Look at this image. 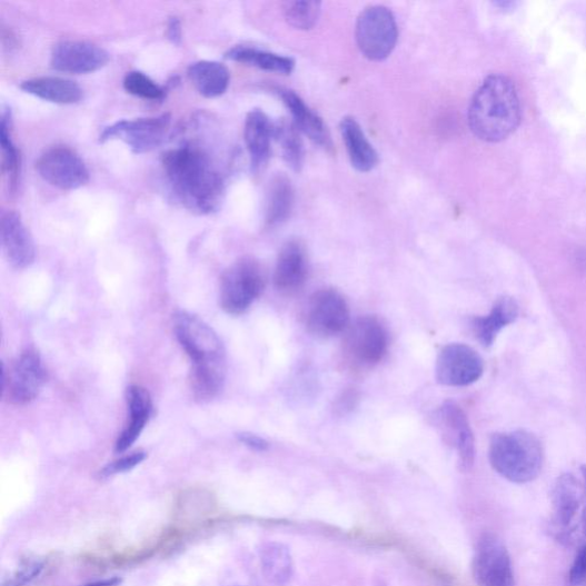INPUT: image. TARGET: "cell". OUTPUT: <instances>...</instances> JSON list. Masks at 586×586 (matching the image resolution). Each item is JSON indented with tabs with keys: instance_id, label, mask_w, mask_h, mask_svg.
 <instances>
[{
	"instance_id": "8992f818",
	"label": "cell",
	"mask_w": 586,
	"mask_h": 586,
	"mask_svg": "<svg viewBox=\"0 0 586 586\" xmlns=\"http://www.w3.org/2000/svg\"><path fill=\"white\" fill-rule=\"evenodd\" d=\"M266 285L261 265L246 257L224 271L220 280L219 302L229 316H242L261 296Z\"/></svg>"
},
{
	"instance_id": "484cf974",
	"label": "cell",
	"mask_w": 586,
	"mask_h": 586,
	"mask_svg": "<svg viewBox=\"0 0 586 586\" xmlns=\"http://www.w3.org/2000/svg\"><path fill=\"white\" fill-rule=\"evenodd\" d=\"M261 569L265 578L272 585L284 586L292 577V557L286 545L268 543L260 552Z\"/></svg>"
},
{
	"instance_id": "ba28073f",
	"label": "cell",
	"mask_w": 586,
	"mask_h": 586,
	"mask_svg": "<svg viewBox=\"0 0 586 586\" xmlns=\"http://www.w3.org/2000/svg\"><path fill=\"white\" fill-rule=\"evenodd\" d=\"M47 383V370L41 356L33 349H27L10 366H3L2 394L7 401L14 406L32 403Z\"/></svg>"
},
{
	"instance_id": "52a82bcc",
	"label": "cell",
	"mask_w": 586,
	"mask_h": 586,
	"mask_svg": "<svg viewBox=\"0 0 586 586\" xmlns=\"http://www.w3.org/2000/svg\"><path fill=\"white\" fill-rule=\"evenodd\" d=\"M356 37L367 59L385 60L393 54L398 43L399 30L394 13L383 6L367 8L358 19Z\"/></svg>"
},
{
	"instance_id": "8fae6325",
	"label": "cell",
	"mask_w": 586,
	"mask_h": 586,
	"mask_svg": "<svg viewBox=\"0 0 586 586\" xmlns=\"http://www.w3.org/2000/svg\"><path fill=\"white\" fill-rule=\"evenodd\" d=\"M170 126L169 113L148 117V119L120 121L106 128L100 135V141L121 140L135 153H145L159 148L165 142Z\"/></svg>"
},
{
	"instance_id": "9a60e30c",
	"label": "cell",
	"mask_w": 586,
	"mask_h": 586,
	"mask_svg": "<svg viewBox=\"0 0 586 586\" xmlns=\"http://www.w3.org/2000/svg\"><path fill=\"white\" fill-rule=\"evenodd\" d=\"M439 420L446 440L457 453L460 470H470L475 464L476 443L464 410L457 404L447 401L439 410Z\"/></svg>"
},
{
	"instance_id": "ffe728a7",
	"label": "cell",
	"mask_w": 586,
	"mask_h": 586,
	"mask_svg": "<svg viewBox=\"0 0 586 586\" xmlns=\"http://www.w3.org/2000/svg\"><path fill=\"white\" fill-rule=\"evenodd\" d=\"M284 103L294 117V123L300 132L327 151L334 149L330 132L321 117L311 110L304 100L291 90H279Z\"/></svg>"
},
{
	"instance_id": "e0dca14e",
	"label": "cell",
	"mask_w": 586,
	"mask_h": 586,
	"mask_svg": "<svg viewBox=\"0 0 586 586\" xmlns=\"http://www.w3.org/2000/svg\"><path fill=\"white\" fill-rule=\"evenodd\" d=\"M308 277V257L305 246L298 240L288 241L281 249L276 271L275 285L282 291L292 294L302 288Z\"/></svg>"
},
{
	"instance_id": "836d02e7",
	"label": "cell",
	"mask_w": 586,
	"mask_h": 586,
	"mask_svg": "<svg viewBox=\"0 0 586 586\" xmlns=\"http://www.w3.org/2000/svg\"><path fill=\"white\" fill-rule=\"evenodd\" d=\"M568 577L570 586H586V543L578 550Z\"/></svg>"
},
{
	"instance_id": "d590c367",
	"label": "cell",
	"mask_w": 586,
	"mask_h": 586,
	"mask_svg": "<svg viewBox=\"0 0 586 586\" xmlns=\"http://www.w3.org/2000/svg\"><path fill=\"white\" fill-rule=\"evenodd\" d=\"M238 439L245 446L249 447L250 449L255 451H265L269 447L268 443L264 438L257 435H254V434H249V433L240 434L238 435Z\"/></svg>"
},
{
	"instance_id": "d6986e66",
	"label": "cell",
	"mask_w": 586,
	"mask_h": 586,
	"mask_svg": "<svg viewBox=\"0 0 586 586\" xmlns=\"http://www.w3.org/2000/svg\"><path fill=\"white\" fill-rule=\"evenodd\" d=\"M127 405L129 418L122 434L116 441L115 451L117 454H122L135 445L152 414L151 397L142 386L131 385L128 387Z\"/></svg>"
},
{
	"instance_id": "8d00e7d4",
	"label": "cell",
	"mask_w": 586,
	"mask_h": 586,
	"mask_svg": "<svg viewBox=\"0 0 586 586\" xmlns=\"http://www.w3.org/2000/svg\"><path fill=\"white\" fill-rule=\"evenodd\" d=\"M168 38L178 44L181 41V24L178 18H171L168 23Z\"/></svg>"
},
{
	"instance_id": "5bb4252c",
	"label": "cell",
	"mask_w": 586,
	"mask_h": 586,
	"mask_svg": "<svg viewBox=\"0 0 586 586\" xmlns=\"http://www.w3.org/2000/svg\"><path fill=\"white\" fill-rule=\"evenodd\" d=\"M345 344L351 360L373 367L387 354L388 335L377 318L364 317L349 327Z\"/></svg>"
},
{
	"instance_id": "ac0fdd59",
	"label": "cell",
	"mask_w": 586,
	"mask_h": 586,
	"mask_svg": "<svg viewBox=\"0 0 586 586\" xmlns=\"http://www.w3.org/2000/svg\"><path fill=\"white\" fill-rule=\"evenodd\" d=\"M2 244L11 265L23 269L33 264L36 248L19 213L9 211L2 218Z\"/></svg>"
},
{
	"instance_id": "7a4b0ae2",
	"label": "cell",
	"mask_w": 586,
	"mask_h": 586,
	"mask_svg": "<svg viewBox=\"0 0 586 586\" xmlns=\"http://www.w3.org/2000/svg\"><path fill=\"white\" fill-rule=\"evenodd\" d=\"M176 337L191 361L190 388L195 400L216 399L225 385L226 350L217 332L202 319L179 311L173 319Z\"/></svg>"
},
{
	"instance_id": "f1b7e54d",
	"label": "cell",
	"mask_w": 586,
	"mask_h": 586,
	"mask_svg": "<svg viewBox=\"0 0 586 586\" xmlns=\"http://www.w3.org/2000/svg\"><path fill=\"white\" fill-rule=\"evenodd\" d=\"M0 145H2V172L7 179L9 189L14 191L20 181L21 156L11 136V115L3 112L0 123Z\"/></svg>"
},
{
	"instance_id": "74e56055",
	"label": "cell",
	"mask_w": 586,
	"mask_h": 586,
	"mask_svg": "<svg viewBox=\"0 0 586 586\" xmlns=\"http://www.w3.org/2000/svg\"><path fill=\"white\" fill-rule=\"evenodd\" d=\"M580 476H582V480L585 487V507H584V515H583V522H582V529H583L584 540L586 543V466H582Z\"/></svg>"
},
{
	"instance_id": "83f0119b",
	"label": "cell",
	"mask_w": 586,
	"mask_h": 586,
	"mask_svg": "<svg viewBox=\"0 0 586 586\" xmlns=\"http://www.w3.org/2000/svg\"><path fill=\"white\" fill-rule=\"evenodd\" d=\"M226 58L281 75H290L295 69V60L291 58L244 46L230 49Z\"/></svg>"
},
{
	"instance_id": "4fadbf2b",
	"label": "cell",
	"mask_w": 586,
	"mask_h": 586,
	"mask_svg": "<svg viewBox=\"0 0 586 586\" xmlns=\"http://www.w3.org/2000/svg\"><path fill=\"white\" fill-rule=\"evenodd\" d=\"M485 365L478 351L465 344L445 346L437 359L436 375L440 384L461 387L478 381Z\"/></svg>"
},
{
	"instance_id": "9c48e42d",
	"label": "cell",
	"mask_w": 586,
	"mask_h": 586,
	"mask_svg": "<svg viewBox=\"0 0 586 586\" xmlns=\"http://www.w3.org/2000/svg\"><path fill=\"white\" fill-rule=\"evenodd\" d=\"M473 570L478 586H516L509 550L495 534H484L478 540Z\"/></svg>"
},
{
	"instance_id": "6da1fadb",
	"label": "cell",
	"mask_w": 586,
	"mask_h": 586,
	"mask_svg": "<svg viewBox=\"0 0 586 586\" xmlns=\"http://www.w3.org/2000/svg\"><path fill=\"white\" fill-rule=\"evenodd\" d=\"M166 178L180 203L200 215L217 211L225 197V180L210 155L190 143L163 155Z\"/></svg>"
},
{
	"instance_id": "d4e9b609",
	"label": "cell",
	"mask_w": 586,
	"mask_h": 586,
	"mask_svg": "<svg viewBox=\"0 0 586 586\" xmlns=\"http://www.w3.org/2000/svg\"><path fill=\"white\" fill-rule=\"evenodd\" d=\"M188 77L195 89L206 98L222 96L230 83L228 68L217 61H198L188 68Z\"/></svg>"
},
{
	"instance_id": "f546056e",
	"label": "cell",
	"mask_w": 586,
	"mask_h": 586,
	"mask_svg": "<svg viewBox=\"0 0 586 586\" xmlns=\"http://www.w3.org/2000/svg\"><path fill=\"white\" fill-rule=\"evenodd\" d=\"M275 138L280 143L284 159L294 171H300L304 165V143L296 125L281 120L275 126Z\"/></svg>"
},
{
	"instance_id": "f35d334b",
	"label": "cell",
	"mask_w": 586,
	"mask_h": 586,
	"mask_svg": "<svg viewBox=\"0 0 586 586\" xmlns=\"http://www.w3.org/2000/svg\"><path fill=\"white\" fill-rule=\"evenodd\" d=\"M122 579L119 577L110 578V579H103L99 582H95L85 586H117L121 584Z\"/></svg>"
},
{
	"instance_id": "e575fe53",
	"label": "cell",
	"mask_w": 586,
	"mask_h": 586,
	"mask_svg": "<svg viewBox=\"0 0 586 586\" xmlns=\"http://www.w3.org/2000/svg\"><path fill=\"white\" fill-rule=\"evenodd\" d=\"M43 570V564L34 562L28 564L19 570L9 582H4L2 586H23L32 580Z\"/></svg>"
},
{
	"instance_id": "2e32d148",
	"label": "cell",
	"mask_w": 586,
	"mask_h": 586,
	"mask_svg": "<svg viewBox=\"0 0 586 586\" xmlns=\"http://www.w3.org/2000/svg\"><path fill=\"white\" fill-rule=\"evenodd\" d=\"M109 59L106 50L86 41H62L51 53V64L56 70L75 75L95 72L106 67Z\"/></svg>"
},
{
	"instance_id": "4dcf8cb0",
	"label": "cell",
	"mask_w": 586,
	"mask_h": 586,
	"mask_svg": "<svg viewBox=\"0 0 586 586\" xmlns=\"http://www.w3.org/2000/svg\"><path fill=\"white\" fill-rule=\"evenodd\" d=\"M285 17L288 23L299 30L315 27L321 14L319 2H288L285 4Z\"/></svg>"
},
{
	"instance_id": "cb8c5ba5",
	"label": "cell",
	"mask_w": 586,
	"mask_h": 586,
	"mask_svg": "<svg viewBox=\"0 0 586 586\" xmlns=\"http://www.w3.org/2000/svg\"><path fill=\"white\" fill-rule=\"evenodd\" d=\"M21 89L31 96L59 105H73L83 98V90L76 82L62 77H36L24 81Z\"/></svg>"
},
{
	"instance_id": "5b68a950",
	"label": "cell",
	"mask_w": 586,
	"mask_h": 586,
	"mask_svg": "<svg viewBox=\"0 0 586 586\" xmlns=\"http://www.w3.org/2000/svg\"><path fill=\"white\" fill-rule=\"evenodd\" d=\"M585 507V487L572 474L560 476L552 491V511L548 523L552 536L565 545L584 544L582 522Z\"/></svg>"
},
{
	"instance_id": "603a6c76",
	"label": "cell",
	"mask_w": 586,
	"mask_h": 586,
	"mask_svg": "<svg viewBox=\"0 0 586 586\" xmlns=\"http://www.w3.org/2000/svg\"><path fill=\"white\" fill-rule=\"evenodd\" d=\"M519 317V306L511 297H500L494 304L486 317L475 318L473 329L477 339L485 346L490 347L498 334L507 326L513 325Z\"/></svg>"
},
{
	"instance_id": "30bf717a",
	"label": "cell",
	"mask_w": 586,
	"mask_h": 586,
	"mask_svg": "<svg viewBox=\"0 0 586 586\" xmlns=\"http://www.w3.org/2000/svg\"><path fill=\"white\" fill-rule=\"evenodd\" d=\"M307 330L319 338H330L349 326V307L341 294L322 289L312 295L306 309Z\"/></svg>"
},
{
	"instance_id": "d6a6232c",
	"label": "cell",
	"mask_w": 586,
	"mask_h": 586,
	"mask_svg": "<svg viewBox=\"0 0 586 586\" xmlns=\"http://www.w3.org/2000/svg\"><path fill=\"white\" fill-rule=\"evenodd\" d=\"M146 453L135 451L130 455L116 459L102 468L100 471V477L109 478L115 475L129 473L133 470L136 466L140 465L146 459Z\"/></svg>"
},
{
	"instance_id": "277c9868",
	"label": "cell",
	"mask_w": 586,
	"mask_h": 586,
	"mask_svg": "<svg viewBox=\"0 0 586 586\" xmlns=\"http://www.w3.org/2000/svg\"><path fill=\"white\" fill-rule=\"evenodd\" d=\"M489 460L500 477L523 485L539 476L544 450L540 441L527 431L498 434L490 440Z\"/></svg>"
},
{
	"instance_id": "4316f807",
	"label": "cell",
	"mask_w": 586,
	"mask_h": 586,
	"mask_svg": "<svg viewBox=\"0 0 586 586\" xmlns=\"http://www.w3.org/2000/svg\"><path fill=\"white\" fill-rule=\"evenodd\" d=\"M294 203L295 191L290 180L285 176L275 178L267 192V226L275 227L285 222L291 215Z\"/></svg>"
},
{
	"instance_id": "7402d4cb",
	"label": "cell",
	"mask_w": 586,
	"mask_h": 586,
	"mask_svg": "<svg viewBox=\"0 0 586 586\" xmlns=\"http://www.w3.org/2000/svg\"><path fill=\"white\" fill-rule=\"evenodd\" d=\"M340 133L351 166L360 172L374 170L379 161L378 153L358 121L354 117H345L340 122Z\"/></svg>"
},
{
	"instance_id": "3957f363",
	"label": "cell",
	"mask_w": 586,
	"mask_h": 586,
	"mask_svg": "<svg viewBox=\"0 0 586 586\" xmlns=\"http://www.w3.org/2000/svg\"><path fill=\"white\" fill-rule=\"evenodd\" d=\"M467 120L474 135L485 142H500L515 133L522 122V106L510 78L488 76L473 97Z\"/></svg>"
},
{
	"instance_id": "7c38bea8",
	"label": "cell",
	"mask_w": 586,
	"mask_h": 586,
	"mask_svg": "<svg viewBox=\"0 0 586 586\" xmlns=\"http://www.w3.org/2000/svg\"><path fill=\"white\" fill-rule=\"evenodd\" d=\"M36 170L47 182L63 190L81 188L90 180L83 160L66 146H56L42 153Z\"/></svg>"
},
{
	"instance_id": "1f68e13d",
	"label": "cell",
	"mask_w": 586,
	"mask_h": 586,
	"mask_svg": "<svg viewBox=\"0 0 586 586\" xmlns=\"http://www.w3.org/2000/svg\"><path fill=\"white\" fill-rule=\"evenodd\" d=\"M123 86L128 93L145 100L158 101L166 97V90L141 71L128 72Z\"/></svg>"
},
{
	"instance_id": "44dd1931",
	"label": "cell",
	"mask_w": 586,
	"mask_h": 586,
	"mask_svg": "<svg viewBox=\"0 0 586 586\" xmlns=\"http://www.w3.org/2000/svg\"><path fill=\"white\" fill-rule=\"evenodd\" d=\"M272 138L275 125H271L268 116L260 109L250 111L245 125V140L254 172H260L268 163Z\"/></svg>"
}]
</instances>
